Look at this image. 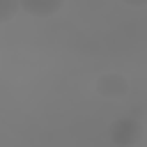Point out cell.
I'll use <instances>...</instances> for the list:
<instances>
[{
  "label": "cell",
  "mask_w": 147,
  "mask_h": 147,
  "mask_svg": "<svg viewBox=\"0 0 147 147\" xmlns=\"http://www.w3.org/2000/svg\"><path fill=\"white\" fill-rule=\"evenodd\" d=\"M138 136H140V126H138L136 122H131V119H119V122H115L113 129H110V138H113L117 145H129V142H133Z\"/></svg>",
  "instance_id": "3957f363"
},
{
  "label": "cell",
  "mask_w": 147,
  "mask_h": 147,
  "mask_svg": "<svg viewBox=\"0 0 147 147\" xmlns=\"http://www.w3.org/2000/svg\"><path fill=\"white\" fill-rule=\"evenodd\" d=\"M18 5H21V11L37 16V18H46L62 9V0H23Z\"/></svg>",
  "instance_id": "7a4b0ae2"
},
{
  "label": "cell",
  "mask_w": 147,
  "mask_h": 147,
  "mask_svg": "<svg viewBox=\"0 0 147 147\" xmlns=\"http://www.w3.org/2000/svg\"><path fill=\"white\" fill-rule=\"evenodd\" d=\"M18 11H21V5L16 0H0V23L11 21Z\"/></svg>",
  "instance_id": "277c9868"
},
{
  "label": "cell",
  "mask_w": 147,
  "mask_h": 147,
  "mask_svg": "<svg viewBox=\"0 0 147 147\" xmlns=\"http://www.w3.org/2000/svg\"><path fill=\"white\" fill-rule=\"evenodd\" d=\"M96 90L101 96H108V99H119L126 94L129 90V83L124 76L119 74H103L99 80H96Z\"/></svg>",
  "instance_id": "6da1fadb"
}]
</instances>
